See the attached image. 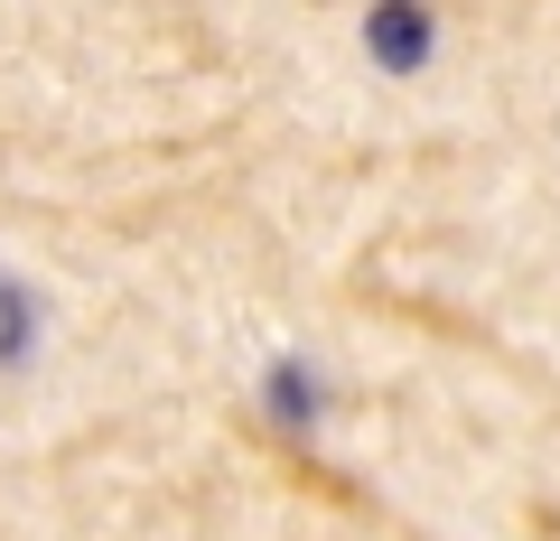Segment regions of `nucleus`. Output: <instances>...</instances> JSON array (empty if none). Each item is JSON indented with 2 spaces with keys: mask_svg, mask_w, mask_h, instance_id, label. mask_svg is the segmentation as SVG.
Masks as SVG:
<instances>
[{
  "mask_svg": "<svg viewBox=\"0 0 560 541\" xmlns=\"http://www.w3.org/2000/svg\"><path fill=\"white\" fill-rule=\"evenodd\" d=\"M364 57H374L383 75H420V66L440 57L430 0H374V10H364Z\"/></svg>",
  "mask_w": 560,
  "mask_h": 541,
  "instance_id": "nucleus-1",
  "label": "nucleus"
},
{
  "mask_svg": "<svg viewBox=\"0 0 560 541\" xmlns=\"http://www.w3.org/2000/svg\"><path fill=\"white\" fill-rule=\"evenodd\" d=\"M261 411H271L280 430H318L327 421V383L308 374V364H271V374H261Z\"/></svg>",
  "mask_w": 560,
  "mask_h": 541,
  "instance_id": "nucleus-2",
  "label": "nucleus"
},
{
  "mask_svg": "<svg viewBox=\"0 0 560 541\" xmlns=\"http://www.w3.org/2000/svg\"><path fill=\"white\" fill-rule=\"evenodd\" d=\"M20 345H28V299L0 290V355H20Z\"/></svg>",
  "mask_w": 560,
  "mask_h": 541,
  "instance_id": "nucleus-3",
  "label": "nucleus"
}]
</instances>
